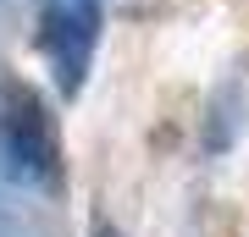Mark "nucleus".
Segmentation results:
<instances>
[{"label":"nucleus","mask_w":249,"mask_h":237,"mask_svg":"<svg viewBox=\"0 0 249 237\" xmlns=\"http://www.w3.org/2000/svg\"><path fill=\"white\" fill-rule=\"evenodd\" d=\"M0 143H6V160L34 182H55V127L45 105H39L28 88L6 99V116H0Z\"/></svg>","instance_id":"nucleus-1"},{"label":"nucleus","mask_w":249,"mask_h":237,"mask_svg":"<svg viewBox=\"0 0 249 237\" xmlns=\"http://www.w3.org/2000/svg\"><path fill=\"white\" fill-rule=\"evenodd\" d=\"M94 33H100V17H94L89 0L50 6V17H45V50H50V66H55L61 94H78L83 88V72H89V55H94Z\"/></svg>","instance_id":"nucleus-2"},{"label":"nucleus","mask_w":249,"mask_h":237,"mask_svg":"<svg viewBox=\"0 0 249 237\" xmlns=\"http://www.w3.org/2000/svg\"><path fill=\"white\" fill-rule=\"evenodd\" d=\"M106 237H116V232H106Z\"/></svg>","instance_id":"nucleus-3"}]
</instances>
